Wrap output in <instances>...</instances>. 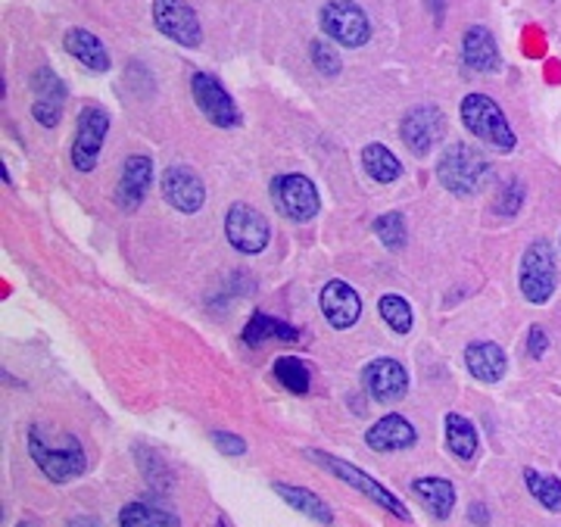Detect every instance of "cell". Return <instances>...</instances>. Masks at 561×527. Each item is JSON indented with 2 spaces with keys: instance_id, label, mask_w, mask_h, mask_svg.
<instances>
[{
  "instance_id": "6da1fadb",
  "label": "cell",
  "mask_w": 561,
  "mask_h": 527,
  "mask_svg": "<svg viewBox=\"0 0 561 527\" xmlns=\"http://www.w3.org/2000/svg\"><path fill=\"white\" fill-rule=\"evenodd\" d=\"M28 452H32L35 466L44 471V478L54 484H66L72 478H81L88 468L84 449L72 434H60V431L50 434L41 425L28 427Z\"/></svg>"
},
{
  "instance_id": "7a4b0ae2",
  "label": "cell",
  "mask_w": 561,
  "mask_h": 527,
  "mask_svg": "<svg viewBox=\"0 0 561 527\" xmlns=\"http://www.w3.org/2000/svg\"><path fill=\"white\" fill-rule=\"evenodd\" d=\"M459 116L465 122V128L486 147L500 150V153H512L518 147L515 128L508 116L502 113V106L486 94H468L459 106Z\"/></svg>"
},
{
  "instance_id": "3957f363",
  "label": "cell",
  "mask_w": 561,
  "mask_h": 527,
  "mask_svg": "<svg viewBox=\"0 0 561 527\" xmlns=\"http://www.w3.org/2000/svg\"><path fill=\"white\" fill-rule=\"evenodd\" d=\"M437 179L449 194L471 197L490 179V160L471 144H449L437 160Z\"/></svg>"
},
{
  "instance_id": "277c9868",
  "label": "cell",
  "mask_w": 561,
  "mask_h": 527,
  "mask_svg": "<svg viewBox=\"0 0 561 527\" xmlns=\"http://www.w3.org/2000/svg\"><path fill=\"white\" fill-rule=\"evenodd\" d=\"M518 284H522L524 300H530V303L537 306L546 303L556 294V287H559V263H556L552 243L534 241L524 250Z\"/></svg>"
},
{
  "instance_id": "5b68a950",
  "label": "cell",
  "mask_w": 561,
  "mask_h": 527,
  "mask_svg": "<svg viewBox=\"0 0 561 527\" xmlns=\"http://www.w3.org/2000/svg\"><path fill=\"white\" fill-rule=\"evenodd\" d=\"M321 32L343 47H365L371 38V22L356 0H328L319 13Z\"/></svg>"
},
{
  "instance_id": "8992f818",
  "label": "cell",
  "mask_w": 561,
  "mask_h": 527,
  "mask_svg": "<svg viewBox=\"0 0 561 527\" xmlns=\"http://www.w3.org/2000/svg\"><path fill=\"white\" fill-rule=\"evenodd\" d=\"M110 135V116L98 103L81 106L79 122H76V141H72V165L79 172H94L101 160L103 141Z\"/></svg>"
},
{
  "instance_id": "52a82bcc",
  "label": "cell",
  "mask_w": 561,
  "mask_h": 527,
  "mask_svg": "<svg viewBox=\"0 0 561 527\" xmlns=\"http://www.w3.org/2000/svg\"><path fill=\"white\" fill-rule=\"evenodd\" d=\"M309 459H316L319 466H324L331 474H337L343 484L356 486L359 493H365L371 503H378L381 508H387L390 515H397V518H402V522H409V508L402 506L400 500L387 490L383 484H378L371 474H365L362 468L350 466V462H343V459H337V456H328V452H316V449H309Z\"/></svg>"
},
{
  "instance_id": "ba28073f",
  "label": "cell",
  "mask_w": 561,
  "mask_h": 527,
  "mask_svg": "<svg viewBox=\"0 0 561 527\" xmlns=\"http://www.w3.org/2000/svg\"><path fill=\"white\" fill-rule=\"evenodd\" d=\"M272 201H275V209H278L280 216L290 219V222H309V219H316V213H319L321 206L316 184L309 182L306 175H297V172L278 175L272 182Z\"/></svg>"
},
{
  "instance_id": "9c48e42d",
  "label": "cell",
  "mask_w": 561,
  "mask_h": 527,
  "mask_svg": "<svg viewBox=\"0 0 561 527\" xmlns=\"http://www.w3.org/2000/svg\"><path fill=\"white\" fill-rule=\"evenodd\" d=\"M191 94H194V103H197V110L206 116V122H213L216 128H238L243 122L238 103L225 91V84L216 76L197 72L191 79Z\"/></svg>"
},
{
  "instance_id": "30bf717a",
  "label": "cell",
  "mask_w": 561,
  "mask_h": 527,
  "mask_svg": "<svg viewBox=\"0 0 561 527\" xmlns=\"http://www.w3.org/2000/svg\"><path fill=\"white\" fill-rule=\"evenodd\" d=\"M400 138L415 157H427L446 138V116H443L440 106L421 103L415 110H409L402 116Z\"/></svg>"
},
{
  "instance_id": "8fae6325",
  "label": "cell",
  "mask_w": 561,
  "mask_h": 527,
  "mask_svg": "<svg viewBox=\"0 0 561 527\" xmlns=\"http://www.w3.org/2000/svg\"><path fill=\"white\" fill-rule=\"evenodd\" d=\"M268 234L272 228L265 222L260 209L247 206V203H234L225 216V238L228 243L243 253V256H253V253H262L265 243H268Z\"/></svg>"
},
{
  "instance_id": "7c38bea8",
  "label": "cell",
  "mask_w": 561,
  "mask_h": 527,
  "mask_svg": "<svg viewBox=\"0 0 561 527\" xmlns=\"http://www.w3.org/2000/svg\"><path fill=\"white\" fill-rule=\"evenodd\" d=\"M153 25L181 47H201L203 28L187 0H153Z\"/></svg>"
},
{
  "instance_id": "4fadbf2b",
  "label": "cell",
  "mask_w": 561,
  "mask_h": 527,
  "mask_svg": "<svg viewBox=\"0 0 561 527\" xmlns=\"http://www.w3.org/2000/svg\"><path fill=\"white\" fill-rule=\"evenodd\" d=\"M162 197L165 203L172 206V209H179V213H197L203 203H206V184L203 179L194 172V169H187V165H169L165 172H162Z\"/></svg>"
},
{
  "instance_id": "5bb4252c",
  "label": "cell",
  "mask_w": 561,
  "mask_h": 527,
  "mask_svg": "<svg viewBox=\"0 0 561 527\" xmlns=\"http://www.w3.org/2000/svg\"><path fill=\"white\" fill-rule=\"evenodd\" d=\"M32 91H35V101H32L35 122L44 128H57L62 119V106H66V84L60 76L54 69L41 66L32 76Z\"/></svg>"
},
{
  "instance_id": "9a60e30c",
  "label": "cell",
  "mask_w": 561,
  "mask_h": 527,
  "mask_svg": "<svg viewBox=\"0 0 561 527\" xmlns=\"http://www.w3.org/2000/svg\"><path fill=\"white\" fill-rule=\"evenodd\" d=\"M362 381H365V390L371 393V400H378V403H397V400L405 397V390H409V371L402 368V363L383 356V359L368 363Z\"/></svg>"
},
{
  "instance_id": "2e32d148",
  "label": "cell",
  "mask_w": 561,
  "mask_h": 527,
  "mask_svg": "<svg viewBox=\"0 0 561 527\" xmlns=\"http://www.w3.org/2000/svg\"><path fill=\"white\" fill-rule=\"evenodd\" d=\"M321 316L328 319L331 328L337 331H346L362 319V300L359 294L350 287L346 282H328L321 287Z\"/></svg>"
},
{
  "instance_id": "e0dca14e",
  "label": "cell",
  "mask_w": 561,
  "mask_h": 527,
  "mask_svg": "<svg viewBox=\"0 0 561 527\" xmlns=\"http://www.w3.org/2000/svg\"><path fill=\"white\" fill-rule=\"evenodd\" d=\"M150 184H153V160L144 157V153L128 157L125 165H122L119 184H116V203L125 213L138 209L144 197H147V191H150Z\"/></svg>"
},
{
  "instance_id": "ac0fdd59",
  "label": "cell",
  "mask_w": 561,
  "mask_h": 527,
  "mask_svg": "<svg viewBox=\"0 0 561 527\" xmlns=\"http://www.w3.org/2000/svg\"><path fill=\"white\" fill-rule=\"evenodd\" d=\"M461 60H465L468 69H474V72H500L502 57L493 32L483 28V25H471L461 35Z\"/></svg>"
},
{
  "instance_id": "d6986e66",
  "label": "cell",
  "mask_w": 561,
  "mask_h": 527,
  "mask_svg": "<svg viewBox=\"0 0 561 527\" xmlns=\"http://www.w3.org/2000/svg\"><path fill=\"white\" fill-rule=\"evenodd\" d=\"M415 440H419V431L402 415H383L381 422H375L365 434V444L375 452H400V449L415 446Z\"/></svg>"
},
{
  "instance_id": "ffe728a7",
  "label": "cell",
  "mask_w": 561,
  "mask_h": 527,
  "mask_svg": "<svg viewBox=\"0 0 561 527\" xmlns=\"http://www.w3.org/2000/svg\"><path fill=\"white\" fill-rule=\"evenodd\" d=\"M465 365L468 371L483 381V385H496L505 378V368H508V359H505V350L493 341H474V344L465 346Z\"/></svg>"
},
{
  "instance_id": "44dd1931",
  "label": "cell",
  "mask_w": 561,
  "mask_h": 527,
  "mask_svg": "<svg viewBox=\"0 0 561 527\" xmlns=\"http://www.w3.org/2000/svg\"><path fill=\"white\" fill-rule=\"evenodd\" d=\"M62 47H66V54L72 60H79L91 72H110V66H113L106 44L88 28H69L66 38H62Z\"/></svg>"
},
{
  "instance_id": "7402d4cb",
  "label": "cell",
  "mask_w": 561,
  "mask_h": 527,
  "mask_svg": "<svg viewBox=\"0 0 561 527\" xmlns=\"http://www.w3.org/2000/svg\"><path fill=\"white\" fill-rule=\"evenodd\" d=\"M265 341H284V344H297L300 341V331L294 324L280 322L268 312H256L247 328H243V344L247 346H262Z\"/></svg>"
},
{
  "instance_id": "603a6c76",
  "label": "cell",
  "mask_w": 561,
  "mask_h": 527,
  "mask_svg": "<svg viewBox=\"0 0 561 527\" xmlns=\"http://www.w3.org/2000/svg\"><path fill=\"white\" fill-rule=\"evenodd\" d=\"M412 493L437 518H449L453 508H456V486L449 484L446 478H419V481H412Z\"/></svg>"
},
{
  "instance_id": "cb8c5ba5",
  "label": "cell",
  "mask_w": 561,
  "mask_h": 527,
  "mask_svg": "<svg viewBox=\"0 0 561 527\" xmlns=\"http://www.w3.org/2000/svg\"><path fill=\"white\" fill-rule=\"evenodd\" d=\"M275 493H278L280 500H287V503L297 508V512H302L306 518H316L319 525H331V522H334V512H331V506H328L321 496H316L312 490H306V486L275 484Z\"/></svg>"
},
{
  "instance_id": "d4e9b609",
  "label": "cell",
  "mask_w": 561,
  "mask_h": 527,
  "mask_svg": "<svg viewBox=\"0 0 561 527\" xmlns=\"http://www.w3.org/2000/svg\"><path fill=\"white\" fill-rule=\"evenodd\" d=\"M362 169L368 172V179H375L378 184L397 182L402 175V162L383 144H368L362 150Z\"/></svg>"
},
{
  "instance_id": "484cf974",
  "label": "cell",
  "mask_w": 561,
  "mask_h": 527,
  "mask_svg": "<svg viewBox=\"0 0 561 527\" xmlns=\"http://www.w3.org/2000/svg\"><path fill=\"white\" fill-rule=\"evenodd\" d=\"M446 444H449V449H453L459 459L471 462V459L478 456V431H474V425H471L465 415L449 412V415H446Z\"/></svg>"
},
{
  "instance_id": "4316f807",
  "label": "cell",
  "mask_w": 561,
  "mask_h": 527,
  "mask_svg": "<svg viewBox=\"0 0 561 527\" xmlns=\"http://www.w3.org/2000/svg\"><path fill=\"white\" fill-rule=\"evenodd\" d=\"M122 527H181V522L160 506H150V503H128L119 512Z\"/></svg>"
},
{
  "instance_id": "83f0119b",
  "label": "cell",
  "mask_w": 561,
  "mask_h": 527,
  "mask_svg": "<svg viewBox=\"0 0 561 527\" xmlns=\"http://www.w3.org/2000/svg\"><path fill=\"white\" fill-rule=\"evenodd\" d=\"M524 484L530 490V496L549 512H561V481L556 474H540L537 468L524 471Z\"/></svg>"
},
{
  "instance_id": "f1b7e54d",
  "label": "cell",
  "mask_w": 561,
  "mask_h": 527,
  "mask_svg": "<svg viewBox=\"0 0 561 527\" xmlns=\"http://www.w3.org/2000/svg\"><path fill=\"white\" fill-rule=\"evenodd\" d=\"M275 378L297 397L309 393V365L297 359V356H280L275 363Z\"/></svg>"
},
{
  "instance_id": "f546056e",
  "label": "cell",
  "mask_w": 561,
  "mask_h": 527,
  "mask_svg": "<svg viewBox=\"0 0 561 527\" xmlns=\"http://www.w3.org/2000/svg\"><path fill=\"white\" fill-rule=\"evenodd\" d=\"M378 312H381L383 322L390 324V331H397V334H409L412 331V306L405 303L402 297H397V294L381 297Z\"/></svg>"
},
{
  "instance_id": "4dcf8cb0",
  "label": "cell",
  "mask_w": 561,
  "mask_h": 527,
  "mask_svg": "<svg viewBox=\"0 0 561 527\" xmlns=\"http://www.w3.org/2000/svg\"><path fill=\"white\" fill-rule=\"evenodd\" d=\"M375 234L381 238L387 250H402L405 247V219L400 213H383L375 219Z\"/></svg>"
},
{
  "instance_id": "1f68e13d",
  "label": "cell",
  "mask_w": 561,
  "mask_h": 527,
  "mask_svg": "<svg viewBox=\"0 0 561 527\" xmlns=\"http://www.w3.org/2000/svg\"><path fill=\"white\" fill-rule=\"evenodd\" d=\"M309 57H312V66L319 69L324 79H337V76H341V54H337L328 41H312V44H309Z\"/></svg>"
},
{
  "instance_id": "d6a6232c",
  "label": "cell",
  "mask_w": 561,
  "mask_h": 527,
  "mask_svg": "<svg viewBox=\"0 0 561 527\" xmlns=\"http://www.w3.org/2000/svg\"><path fill=\"white\" fill-rule=\"evenodd\" d=\"M522 203H524V184L508 182V187L502 191L500 203H496V213H500V216H515Z\"/></svg>"
},
{
  "instance_id": "836d02e7",
  "label": "cell",
  "mask_w": 561,
  "mask_h": 527,
  "mask_svg": "<svg viewBox=\"0 0 561 527\" xmlns=\"http://www.w3.org/2000/svg\"><path fill=\"white\" fill-rule=\"evenodd\" d=\"M213 444L219 446V452L225 456H243L247 444H243L238 434H228V431H213Z\"/></svg>"
},
{
  "instance_id": "e575fe53",
  "label": "cell",
  "mask_w": 561,
  "mask_h": 527,
  "mask_svg": "<svg viewBox=\"0 0 561 527\" xmlns=\"http://www.w3.org/2000/svg\"><path fill=\"white\" fill-rule=\"evenodd\" d=\"M546 350H549V337H546V331H542L540 324H534L530 334H527V353H530L534 359H542Z\"/></svg>"
},
{
  "instance_id": "d590c367",
  "label": "cell",
  "mask_w": 561,
  "mask_h": 527,
  "mask_svg": "<svg viewBox=\"0 0 561 527\" xmlns=\"http://www.w3.org/2000/svg\"><path fill=\"white\" fill-rule=\"evenodd\" d=\"M468 515H471V522L474 525H490V512H486V506H481V503H471V508H468Z\"/></svg>"
},
{
  "instance_id": "8d00e7d4",
  "label": "cell",
  "mask_w": 561,
  "mask_h": 527,
  "mask_svg": "<svg viewBox=\"0 0 561 527\" xmlns=\"http://www.w3.org/2000/svg\"><path fill=\"white\" fill-rule=\"evenodd\" d=\"M66 527H101L98 518H88V515H81V518H72Z\"/></svg>"
},
{
  "instance_id": "74e56055",
  "label": "cell",
  "mask_w": 561,
  "mask_h": 527,
  "mask_svg": "<svg viewBox=\"0 0 561 527\" xmlns=\"http://www.w3.org/2000/svg\"><path fill=\"white\" fill-rule=\"evenodd\" d=\"M16 527H41V525H35V522H20Z\"/></svg>"
},
{
  "instance_id": "f35d334b",
  "label": "cell",
  "mask_w": 561,
  "mask_h": 527,
  "mask_svg": "<svg viewBox=\"0 0 561 527\" xmlns=\"http://www.w3.org/2000/svg\"><path fill=\"white\" fill-rule=\"evenodd\" d=\"M216 527H228V525H225V522H219V525H216Z\"/></svg>"
}]
</instances>
